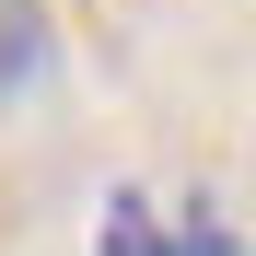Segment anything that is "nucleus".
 <instances>
[{
  "label": "nucleus",
  "mask_w": 256,
  "mask_h": 256,
  "mask_svg": "<svg viewBox=\"0 0 256 256\" xmlns=\"http://www.w3.org/2000/svg\"><path fill=\"white\" fill-rule=\"evenodd\" d=\"M47 58H58V12H47V0H0V105L35 94Z\"/></svg>",
  "instance_id": "nucleus-1"
},
{
  "label": "nucleus",
  "mask_w": 256,
  "mask_h": 256,
  "mask_svg": "<svg viewBox=\"0 0 256 256\" xmlns=\"http://www.w3.org/2000/svg\"><path fill=\"white\" fill-rule=\"evenodd\" d=\"M94 256H175V222L152 210V186H105V222H94Z\"/></svg>",
  "instance_id": "nucleus-2"
},
{
  "label": "nucleus",
  "mask_w": 256,
  "mask_h": 256,
  "mask_svg": "<svg viewBox=\"0 0 256 256\" xmlns=\"http://www.w3.org/2000/svg\"><path fill=\"white\" fill-rule=\"evenodd\" d=\"M175 256H244V233H233L210 198H186V210H175Z\"/></svg>",
  "instance_id": "nucleus-3"
}]
</instances>
